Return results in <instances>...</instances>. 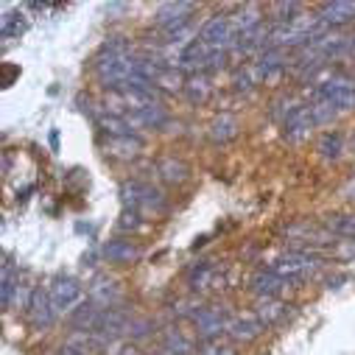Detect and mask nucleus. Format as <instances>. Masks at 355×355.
<instances>
[{
    "label": "nucleus",
    "mask_w": 355,
    "mask_h": 355,
    "mask_svg": "<svg viewBox=\"0 0 355 355\" xmlns=\"http://www.w3.org/2000/svg\"><path fill=\"white\" fill-rule=\"evenodd\" d=\"M135 67H137V56L132 53L129 42H123L121 37L110 40L96 56L98 81L107 87V90H115V93H123L129 87V78L135 76Z\"/></svg>",
    "instance_id": "1"
},
{
    "label": "nucleus",
    "mask_w": 355,
    "mask_h": 355,
    "mask_svg": "<svg viewBox=\"0 0 355 355\" xmlns=\"http://www.w3.org/2000/svg\"><path fill=\"white\" fill-rule=\"evenodd\" d=\"M327 31V26L319 20V15H300L291 23H280L269 31V42L272 48H294V45H313L316 40H322Z\"/></svg>",
    "instance_id": "2"
},
{
    "label": "nucleus",
    "mask_w": 355,
    "mask_h": 355,
    "mask_svg": "<svg viewBox=\"0 0 355 355\" xmlns=\"http://www.w3.org/2000/svg\"><path fill=\"white\" fill-rule=\"evenodd\" d=\"M121 199H123L126 210H132L137 216L140 213H162L165 210V196L157 188L146 185V182H123Z\"/></svg>",
    "instance_id": "3"
},
{
    "label": "nucleus",
    "mask_w": 355,
    "mask_h": 355,
    "mask_svg": "<svg viewBox=\"0 0 355 355\" xmlns=\"http://www.w3.org/2000/svg\"><path fill=\"white\" fill-rule=\"evenodd\" d=\"M269 269H272L275 275H280L283 280L297 283V280L311 277V275L319 269V260H316V254H311V252L294 249V252H288V254H280V257L269 266Z\"/></svg>",
    "instance_id": "4"
},
{
    "label": "nucleus",
    "mask_w": 355,
    "mask_h": 355,
    "mask_svg": "<svg viewBox=\"0 0 355 355\" xmlns=\"http://www.w3.org/2000/svg\"><path fill=\"white\" fill-rule=\"evenodd\" d=\"M316 101H324L330 107L341 110H352L355 107V81L347 76H330L324 81L316 84Z\"/></svg>",
    "instance_id": "5"
},
{
    "label": "nucleus",
    "mask_w": 355,
    "mask_h": 355,
    "mask_svg": "<svg viewBox=\"0 0 355 355\" xmlns=\"http://www.w3.org/2000/svg\"><path fill=\"white\" fill-rule=\"evenodd\" d=\"M199 42H205L207 48L213 51H230L235 48L238 42V34H235V26H232V17L230 15H213L202 28H199Z\"/></svg>",
    "instance_id": "6"
},
{
    "label": "nucleus",
    "mask_w": 355,
    "mask_h": 355,
    "mask_svg": "<svg viewBox=\"0 0 355 355\" xmlns=\"http://www.w3.org/2000/svg\"><path fill=\"white\" fill-rule=\"evenodd\" d=\"M193 12H196L193 3H162L157 9V26L165 31V37H173V34L191 28Z\"/></svg>",
    "instance_id": "7"
},
{
    "label": "nucleus",
    "mask_w": 355,
    "mask_h": 355,
    "mask_svg": "<svg viewBox=\"0 0 355 355\" xmlns=\"http://www.w3.org/2000/svg\"><path fill=\"white\" fill-rule=\"evenodd\" d=\"M230 316L224 308L218 305H210V308H202L196 316H193V324H196V333L202 336V341H210V338H218L227 327H230Z\"/></svg>",
    "instance_id": "8"
},
{
    "label": "nucleus",
    "mask_w": 355,
    "mask_h": 355,
    "mask_svg": "<svg viewBox=\"0 0 355 355\" xmlns=\"http://www.w3.org/2000/svg\"><path fill=\"white\" fill-rule=\"evenodd\" d=\"M51 302L56 311H73L78 302H81V286L73 280V277H56L51 283Z\"/></svg>",
    "instance_id": "9"
},
{
    "label": "nucleus",
    "mask_w": 355,
    "mask_h": 355,
    "mask_svg": "<svg viewBox=\"0 0 355 355\" xmlns=\"http://www.w3.org/2000/svg\"><path fill=\"white\" fill-rule=\"evenodd\" d=\"M28 316H31V324H34L37 330H48V327L53 324V319H56V308H53V302H51V294H48V291L37 288V291L31 294Z\"/></svg>",
    "instance_id": "10"
},
{
    "label": "nucleus",
    "mask_w": 355,
    "mask_h": 355,
    "mask_svg": "<svg viewBox=\"0 0 355 355\" xmlns=\"http://www.w3.org/2000/svg\"><path fill=\"white\" fill-rule=\"evenodd\" d=\"M288 286H291V283L283 280L280 275H275L272 269H263V272H257V275L252 277V286H249V288H252L260 300H277Z\"/></svg>",
    "instance_id": "11"
},
{
    "label": "nucleus",
    "mask_w": 355,
    "mask_h": 355,
    "mask_svg": "<svg viewBox=\"0 0 355 355\" xmlns=\"http://www.w3.org/2000/svg\"><path fill=\"white\" fill-rule=\"evenodd\" d=\"M286 137L288 140H305L308 135H311V129L316 126V121H313V112H311V107H294L288 115H286Z\"/></svg>",
    "instance_id": "12"
},
{
    "label": "nucleus",
    "mask_w": 355,
    "mask_h": 355,
    "mask_svg": "<svg viewBox=\"0 0 355 355\" xmlns=\"http://www.w3.org/2000/svg\"><path fill=\"white\" fill-rule=\"evenodd\" d=\"M90 297H93V302L101 305V308H115V305L121 302V286H118V280L101 275V277L93 280V286H90Z\"/></svg>",
    "instance_id": "13"
},
{
    "label": "nucleus",
    "mask_w": 355,
    "mask_h": 355,
    "mask_svg": "<svg viewBox=\"0 0 355 355\" xmlns=\"http://www.w3.org/2000/svg\"><path fill=\"white\" fill-rule=\"evenodd\" d=\"M263 330H266V324L257 316H235L230 322V327H227V336L232 341H243L246 344V341H254Z\"/></svg>",
    "instance_id": "14"
},
{
    "label": "nucleus",
    "mask_w": 355,
    "mask_h": 355,
    "mask_svg": "<svg viewBox=\"0 0 355 355\" xmlns=\"http://www.w3.org/2000/svg\"><path fill=\"white\" fill-rule=\"evenodd\" d=\"M319 20L324 26H344L349 20H355V3L352 0H333L319 9Z\"/></svg>",
    "instance_id": "15"
},
{
    "label": "nucleus",
    "mask_w": 355,
    "mask_h": 355,
    "mask_svg": "<svg viewBox=\"0 0 355 355\" xmlns=\"http://www.w3.org/2000/svg\"><path fill=\"white\" fill-rule=\"evenodd\" d=\"M257 73H260V78H266V81H275L288 64H286V51L283 48H269L260 59H257Z\"/></svg>",
    "instance_id": "16"
},
{
    "label": "nucleus",
    "mask_w": 355,
    "mask_h": 355,
    "mask_svg": "<svg viewBox=\"0 0 355 355\" xmlns=\"http://www.w3.org/2000/svg\"><path fill=\"white\" fill-rule=\"evenodd\" d=\"M308 48H313V51L327 62V59H333V56H344V53L352 48V40H349V37H341V34H324L322 40H316V42L308 45Z\"/></svg>",
    "instance_id": "17"
},
{
    "label": "nucleus",
    "mask_w": 355,
    "mask_h": 355,
    "mask_svg": "<svg viewBox=\"0 0 355 355\" xmlns=\"http://www.w3.org/2000/svg\"><path fill=\"white\" fill-rule=\"evenodd\" d=\"M221 269L216 263H199L191 272V288L193 291H207V288H221Z\"/></svg>",
    "instance_id": "18"
},
{
    "label": "nucleus",
    "mask_w": 355,
    "mask_h": 355,
    "mask_svg": "<svg viewBox=\"0 0 355 355\" xmlns=\"http://www.w3.org/2000/svg\"><path fill=\"white\" fill-rule=\"evenodd\" d=\"M104 257L110 263H132V260L140 257V249L126 238H115V241L104 243Z\"/></svg>",
    "instance_id": "19"
},
{
    "label": "nucleus",
    "mask_w": 355,
    "mask_h": 355,
    "mask_svg": "<svg viewBox=\"0 0 355 355\" xmlns=\"http://www.w3.org/2000/svg\"><path fill=\"white\" fill-rule=\"evenodd\" d=\"M185 96H188L193 104H207L210 96H213V84H210V78H207L205 73L191 76V78L185 81Z\"/></svg>",
    "instance_id": "20"
},
{
    "label": "nucleus",
    "mask_w": 355,
    "mask_h": 355,
    "mask_svg": "<svg viewBox=\"0 0 355 355\" xmlns=\"http://www.w3.org/2000/svg\"><path fill=\"white\" fill-rule=\"evenodd\" d=\"M266 42H269V28H266V26L260 23V26H254V28H249V31L238 34V42H235V48H238L241 53H252V51L263 48Z\"/></svg>",
    "instance_id": "21"
},
{
    "label": "nucleus",
    "mask_w": 355,
    "mask_h": 355,
    "mask_svg": "<svg viewBox=\"0 0 355 355\" xmlns=\"http://www.w3.org/2000/svg\"><path fill=\"white\" fill-rule=\"evenodd\" d=\"M140 148H143L140 137H110V143H107V154H112L118 159H132Z\"/></svg>",
    "instance_id": "22"
},
{
    "label": "nucleus",
    "mask_w": 355,
    "mask_h": 355,
    "mask_svg": "<svg viewBox=\"0 0 355 355\" xmlns=\"http://www.w3.org/2000/svg\"><path fill=\"white\" fill-rule=\"evenodd\" d=\"M157 171H159L162 180H165V182H171V185L185 182V180H188V165H185V162H180V159H173V157L159 159V162H157Z\"/></svg>",
    "instance_id": "23"
},
{
    "label": "nucleus",
    "mask_w": 355,
    "mask_h": 355,
    "mask_svg": "<svg viewBox=\"0 0 355 355\" xmlns=\"http://www.w3.org/2000/svg\"><path fill=\"white\" fill-rule=\"evenodd\" d=\"M0 291H3V308H12L15 291H20V272L6 260L3 263V277H0Z\"/></svg>",
    "instance_id": "24"
},
{
    "label": "nucleus",
    "mask_w": 355,
    "mask_h": 355,
    "mask_svg": "<svg viewBox=\"0 0 355 355\" xmlns=\"http://www.w3.org/2000/svg\"><path fill=\"white\" fill-rule=\"evenodd\" d=\"M154 355H193V347L188 344V338H185V336H180L176 330H168V333H165L162 347H159Z\"/></svg>",
    "instance_id": "25"
},
{
    "label": "nucleus",
    "mask_w": 355,
    "mask_h": 355,
    "mask_svg": "<svg viewBox=\"0 0 355 355\" xmlns=\"http://www.w3.org/2000/svg\"><path fill=\"white\" fill-rule=\"evenodd\" d=\"M235 135H238V123H235L232 115H218V118L213 121V126H210V137H213L216 143H227V140H232Z\"/></svg>",
    "instance_id": "26"
},
{
    "label": "nucleus",
    "mask_w": 355,
    "mask_h": 355,
    "mask_svg": "<svg viewBox=\"0 0 355 355\" xmlns=\"http://www.w3.org/2000/svg\"><path fill=\"white\" fill-rule=\"evenodd\" d=\"M324 227H327L333 235H341V238L355 241V216H330V218L324 221Z\"/></svg>",
    "instance_id": "27"
},
{
    "label": "nucleus",
    "mask_w": 355,
    "mask_h": 355,
    "mask_svg": "<svg viewBox=\"0 0 355 355\" xmlns=\"http://www.w3.org/2000/svg\"><path fill=\"white\" fill-rule=\"evenodd\" d=\"M283 313H286V308L277 302V300H260L257 302V319L269 327V324H275L277 319H283Z\"/></svg>",
    "instance_id": "28"
},
{
    "label": "nucleus",
    "mask_w": 355,
    "mask_h": 355,
    "mask_svg": "<svg viewBox=\"0 0 355 355\" xmlns=\"http://www.w3.org/2000/svg\"><path fill=\"white\" fill-rule=\"evenodd\" d=\"M316 151L322 154V159H338V154H341V135H338V132L322 135Z\"/></svg>",
    "instance_id": "29"
},
{
    "label": "nucleus",
    "mask_w": 355,
    "mask_h": 355,
    "mask_svg": "<svg viewBox=\"0 0 355 355\" xmlns=\"http://www.w3.org/2000/svg\"><path fill=\"white\" fill-rule=\"evenodd\" d=\"M157 87H162V90H168V93L185 90V78H182V73L176 67H162L159 76H157Z\"/></svg>",
    "instance_id": "30"
},
{
    "label": "nucleus",
    "mask_w": 355,
    "mask_h": 355,
    "mask_svg": "<svg viewBox=\"0 0 355 355\" xmlns=\"http://www.w3.org/2000/svg\"><path fill=\"white\" fill-rule=\"evenodd\" d=\"M26 31V17L23 15H12L6 12L3 20H0V37L3 40H12V37H20Z\"/></svg>",
    "instance_id": "31"
},
{
    "label": "nucleus",
    "mask_w": 355,
    "mask_h": 355,
    "mask_svg": "<svg viewBox=\"0 0 355 355\" xmlns=\"http://www.w3.org/2000/svg\"><path fill=\"white\" fill-rule=\"evenodd\" d=\"M269 12H272V17H275V26L291 23V20H297V17L302 15V3H272Z\"/></svg>",
    "instance_id": "32"
},
{
    "label": "nucleus",
    "mask_w": 355,
    "mask_h": 355,
    "mask_svg": "<svg viewBox=\"0 0 355 355\" xmlns=\"http://www.w3.org/2000/svg\"><path fill=\"white\" fill-rule=\"evenodd\" d=\"M254 78H260L257 67H241L235 73V90L238 93H252L254 90Z\"/></svg>",
    "instance_id": "33"
},
{
    "label": "nucleus",
    "mask_w": 355,
    "mask_h": 355,
    "mask_svg": "<svg viewBox=\"0 0 355 355\" xmlns=\"http://www.w3.org/2000/svg\"><path fill=\"white\" fill-rule=\"evenodd\" d=\"M199 355H235V349L227 347V344H221L218 338H210V341H202L199 344Z\"/></svg>",
    "instance_id": "34"
},
{
    "label": "nucleus",
    "mask_w": 355,
    "mask_h": 355,
    "mask_svg": "<svg viewBox=\"0 0 355 355\" xmlns=\"http://www.w3.org/2000/svg\"><path fill=\"white\" fill-rule=\"evenodd\" d=\"M121 218H123V221H121V227H123V230H140V218H137V213L126 210Z\"/></svg>",
    "instance_id": "35"
},
{
    "label": "nucleus",
    "mask_w": 355,
    "mask_h": 355,
    "mask_svg": "<svg viewBox=\"0 0 355 355\" xmlns=\"http://www.w3.org/2000/svg\"><path fill=\"white\" fill-rule=\"evenodd\" d=\"M112 355H140V349H137L135 344H121V347H118Z\"/></svg>",
    "instance_id": "36"
},
{
    "label": "nucleus",
    "mask_w": 355,
    "mask_h": 355,
    "mask_svg": "<svg viewBox=\"0 0 355 355\" xmlns=\"http://www.w3.org/2000/svg\"><path fill=\"white\" fill-rule=\"evenodd\" d=\"M3 73H6V87H9V84H12V76L20 73V70H17V67H3Z\"/></svg>",
    "instance_id": "37"
}]
</instances>
